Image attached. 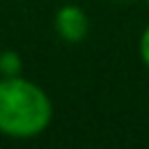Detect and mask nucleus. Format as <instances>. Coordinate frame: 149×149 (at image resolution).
<instances>
[{"label":"nucleus","instance_id":"f257e3e1","mask_svg":"<svg viewBox=\"0 0 149 149\" xmlns=\"http://www.w3.org/2000/svg\"><path fill=\"white\" fill-rule=\"evenodd\" d=\"M54 119L49 93L26 77H0V133L14 140L42 135Z\"/></svg>","mask_w":149,"mask_h":149},{"label":"nucleus","instance_id":"20e7f679","mask_svg":"<svg viewBox=\"0 0 149 149\" xmlns=\"http://www.w3.org/2000/svg\"><path fill=\"white\" fill-rule=\"evenodd\" d=\"M140 58H142V63L149 68V26L142 30V35H140Z\"/></svg>","mask_w":149,"mask_h":149},{"label":"nucleus","instance_id":"f03ea898","mask_svg":"<svg viewBox=\"0 0 149 149\" xmlns=\"http://www.w3.org/2000/svg\"><path fill=\"white\" fill-rule=\"evenodd\" d=\"M54 28H56V33L63 42L79 44V42L86 40V35L91 30L88 14L77 5H63L54 14Z\"/></svg>","mask_w":149,"mask_h":149},{"label":"nucleus","instance_id":"39448f33","mask_svg":"<svg viewBox=\"0 0 149 149\" xmlns=\"http://www.w3.org/2000/svg\"><path fill=\"white\" fill-rule=\"evenodd\" d=\"M147 5H149V0H147Z\"/></svg>","mask_w":149,"mask_h":149},{"label":"nucleus","instance_id":"7ed1b4c3","mask_svg":"<svg viewBox=\"0 0 149 149\" xmlns=\"http://www.w3.org/2000/svg\"><path fill=\"white\" fill-rule=\"evenodd\" d=\"M23 72V61L16 51L5 49L0 51V77H19Z\"/></svg>","mask_w":149,"mask_h":149}]
</instances>
